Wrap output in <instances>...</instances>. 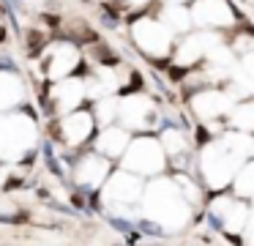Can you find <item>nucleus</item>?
<instances>
[{"mask_svg": "<svg viewBox=\"0 0 254 246\" xmlns=\"http://www.w3.org/2000/svg\"><path fill=\"white\" fill-rule=\"evenodd\" d=\"M63 129H66V137H68V142H82L85 137H88V131H90V120H88V115H68L66 118V123H63Z\"/></svg>", "mask_w": 254, "mask_h": 246, "instance_id": "nucleus-1", "label": "nucleus"}]
</instances>
